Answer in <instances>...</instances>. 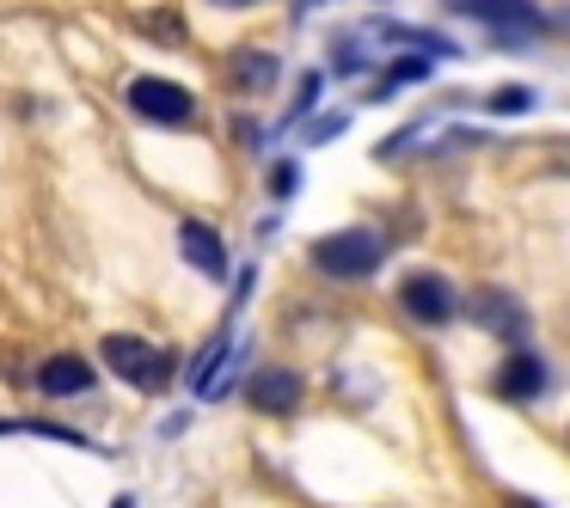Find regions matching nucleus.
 I'll list each match as a JSON object with an SVG mask.
<instances>
[{"label":"nucleus","mask_w":570,"mask_h":508,"mask_svg":"<svg viewBox=\"0 0 570 508\" xmlns=\"http://www.w3.org/2000/svg\"><path fill=\"white\" fill-rule=\"evenodd\" d=\"M99 356H105V368H111L117 380H129L136 392H166V386H173V373H178L173 349H154L148 337H124V331L105 337Z\"/></svg>","instance_id":"f257e3e1"},{"label":"nucleus","mask_w":570,"mask_h":508,"mask_svg":"<svg viewBox=\"0 0 570 508\" xmlns=\"http://www.w3.org/2000/svg\"><path fill=\"white\" fill-rule=\"evenodd\" d=\"M386 258V239L374 227H344L332 239H313V263H320L332 282H368Z\"/></svg>","instance_id":"f03ea898"},{"label":"nucleus","mask_w":570,"mask_h":508,"mask_svg":"<svg viewBox=\"0 0 570 508\" xmlns=\"http://www.w3.org/2000/svg\"><path fill=\"white\" fill-rule=\"evenodd\" d=\"M129 111L141 117V123H154V129H178V123H190L197 117V99H190L178 80H160V74H141V80H129Z\"/></svg>","instance_id":"7ed1b4c3"},{"label":"nucleus","mask_w":570,"mask_h":508,"mask_svg":"<svg viewBox=\"0 0 570 508\" xmlns=\"http://www.w3.org/2000/svg\"><path fill=\"white\" fill-rule=\"evenodd\" d=\"M399 307H405L417 325H454L460 295H454V282H448L442 270H411L405 282H399Z\"/></svg>","instance_id":"20e7f679"},{"label":"nucleus","mask_w":570,"mask_h":508,"mask_svg":"<svg viewBox=\"0 0 570 508\" xmlns=\"http://www.w3.org/2000/svg\"><path fill=\"white\" fill-rule=\"evenodd\" d=\"M460 13L484 19V26L497 31H533V38H552V19L533 7V0H454Z\"/></svg>","instance_id":"39448f33"},{"label":"nucleus","mask_w":570,"mask_h":508,"mask_svg":"<svg viewBox=\"0 0 570 508\" xmlns=\"http://www.w3.org/2000/svg\"><path fill=\"white\" fill-rule=\"evenodd\" d=\"M246 398L264 417H288V410H301V398H307V380H301L295 368H258L246 386Z\"/></svg>","instance_id":"423d86ee"},{"label":"nucleus","mask_w":570,"mask_h":508,"mask_svg":"<svg viewBox=\"0 0 570 508\" xmlns=\"http://www.w3.org/2000/svg\"><path fill=\"white\" fill-rule=\"evenodd\" d=\"M552 392V368H546L533 349H521V356H509L503 368H497V398H509V405H533V398Z\"/></svg>","instance_id":"0eeeda50"},{"label":"nucleus","mask_w":570,"mask_h":508,"mask_svg":"<svg viewBox=\"0 0 570 508\" xmlns=\"http://www.w3.org/2000/svg\"><path fill=\"white\" fill-rule=\"evenodd\" d=\"M466 312L484 325V331L509 337V343H521V337H528V307H521L515 295H503V288H479V295L466 300Z\"/></svg>","instance_id":"6e6552de"},{"label":"nucleus","mask_w":570,"mask_h":508,"mask_svg":"<svg viewBox=\"0 0 570 508\" xmlns=\"http://www.w3.org/2000/svg\"><path fill=\"white\" fill-rule=\"evenodd\" d=\"M178 251H185L209 282H227V246L209 221H178Z\"/></svg>","instance_id":"1a4fd4ad"},{"label":"nucleus","mask_w":570,"mask_h":508,"mask_svg":"<svg viewBox=\"0 0 570 508\" xmlns=\"http://www.w3.org/2000/svg\"><path fill=\"white\" fill-rule=\"evenodd\" d=\"M92 386H99V373H92L87 356H50L38 368V392L43 398H80V392H92Z\"/></svg>","instance_id":"9d476101"},{"label":"nucleus","mask_w":570,"mask_h":508,"mask_svg":"<svg viewBox=\"0 0 570 508\" xmlns=\"http://www.w3.org/2000/svg\"><path fill=\"white\" fill-rule=\"evenodd\" d=\"M227 80L239 92H271L283 80V62H276V50H234L227 56Z\"/></svg>","instance_id":"9b49d317"},{"label":"nucleus","mask_w":570,"mask_h":508,"mask_svg":"<svg viewBox=\"0 0 570 508\" xmlns=\"http://www.w3.org/2000/svg\"><path fill=\"white\" fill-rule=\"evenodd\" d=\"M0 435H43V441H62V447H87L92 454V441L80 429H62V422H38V417H7L0 422Z\"/></svg>","instance_id":"f8f14e48"},{"label":"nucleus","mask_w":570,"mask_h":508,"mask_svg":"<svg viewBox=\"0 0 570 508\" xmlns=\"http://www.w3.org/2000/svg\"><path fill=\"white\" fill-rule=\"evenodd\" d=\"M417 80H430V56H399V62L386 68V80L368 92V99H393L399 87H417Z\"/></svg>","instance_id":"ddd939ff"},{"label":"nucleus","mask_w":570,"mask_h":508,"mask_svg":"<svg viewBox=\"0 0 570 508\" xmlns=\"http://www.w3.org/2000/svg\"><path fill=\"white\" fill-rule=\"evenodd\" d=\"M491 111H497V117H509V111H533V92H528V87H503V92H491Z\"/></svg>","instance_id":"4468645a"},{"label":"nucleus","mask_w":570,"mask_h":508,"mask_svg":"<svg viewBox=\"0 0 570 508\" xmlns=\"http://www.w3.org/2000/svg\"><path fill=\"white\" fill-rule=\"evenodd\" d=\"M295 185H301V172H295V166H271V197H276V202H288V197H295Z\"/></svg>","instance_id":"2eb2a0df"},{"label":"nucleus","mask_w":570,"mask_h":508,"mask_svg":"<svg viewBox=\"0 0 570 508\" xmlns=\"http://www.w3.org/2000/svg\"><path fill=\"white\" fill-rule=\"evenodd\" d=\"M148 26H154V38H160V43H185V19L160 13V19H148Z\"/></svg>","instance_id":"dca6fc26"},{"label":"nucleus","mask_w":570,"mask_h":508,"mask_svg":"<svg viewBox=\"0 0 570 508\" xmlns=\"http://www.w3.org/2000/svg\"><path fill=\"white\" fill-rule=\"evenodd\" d=\"M337 136H344V117H320V123L307 129V141H313V148H325V141H337Z\"/></svg>","instance_id":"f3484780"},{"label":"nucleus","mask_w":570,"mask_h":508,"mask_svg":"<svg viewBox=\"0 0 570 508\" xmlns=\"http://www.w3.org/2000/svg\"><path fill=\"white\" fill-rule=\"evenodd\" d=\"M381 38H393V43H417V31H405V26H381ZM435 43V38H430ZM435 56H454V43H435Z\"/></svg>","instance_id":"a211bd4d"},{"label":"nucleus","mask_w":570,"mask_h":508,"mask_svg":"<svg viewBox=\"0 0 570 508\" xmlns=\"http://www.w3.org/2000/svg\"><path fill=\"white\" fill-rule=\"evenodd\" d=\"M313 92H320V74H307V80H301V92H295V104H288V117H301V111H307V104H313Z\"/></svg>","instance_id":"6ab92c4d"},{"label":"nucleus","mask_w":570,"mask_h":508,"mask_svg":"<svg viewBox=\"0 0 570 508\" xmlns=\"http://www.w3.org/2000/svg\"><path fill=\"white\" fill-rule=\"evenodd\" d=\"M313 7H320V0H295V13H313ZM325 7H332V0H325Z\"/></svg>","instance_id":"aec40b11"},{"label":"nucleus","mask_w":570,"mask_h":508,"mask_svg":"<svg viewBox=\"0 0 570 508\" xmlns=\"http://www.w3.org/2000/svg\"><path fill=\"white\" fill-rule=\"evenodd\" d=\"M215 7H234V13H239V7H258V0H215Z\"/></svg>","instance_id":"412c9836"},{"label":"nucleus","mask_w":570,"mask_h":508,"mask_svg":"<svg viewBox=\"0 0 570 508\" xmlns=\"http://www.w3.org/2000/svg\"><path fill=\"white\" fill-rule=\"evenodd\" d=\"M509 508H540V502H509Z\"/></svg>","instance_id":"4be33fe9"}]
</instances>
